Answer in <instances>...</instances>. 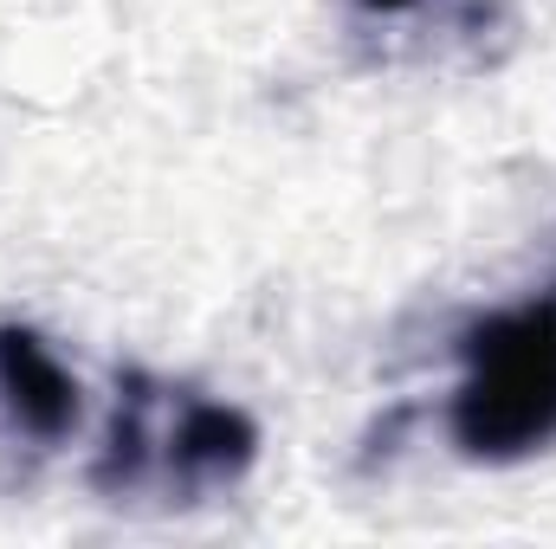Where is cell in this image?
I'll list each match as a JSON object with an SVG mask.
<instances>
[{
  "mask_svg": "<svg viewBox=\"0 0 556 549\" xmlns=\"http://www.w3.org/2000/svg\"><path fill=\"white\" fill-rule=\"evenodd\" d=\"M260 452V426L253 413L233 401H168L155 420V465L181 485V491H207V485H233Z\"/></svg>",
  "mask_w": 556,
  "mask_h": 549,
  "instance_id": "7a4b0ae2",
  "label": "cell"
},
{
  "mask_svg": "<svg viewBox=\"0 0 556 549\" xmlns=\"http://www.w3.org/2000/svg\"><path fill=\"white\" fill-rule=\"evenodd\" d=\"M0 408L26 439H65L78 426V382L52 343L26 323H0Z\"/></svg>",
  "mask_w": 556,
  "mask_h": 549,
  "instance_id": "3957f363",
  "label": "cell"
},
{
  "mask_svg": "<svg viewBox=\"0 0 556 549\" xmlns=\"http://www.w3.org/2000/svg\"><path fill=\"white\" fill-rule=\"evenodd\" d=\"M446 433L466 459L511 465L556 439V284L459 330Z\"/></svg>",
  "mask_w": 556,
  "mask_h": 549,
  "instance_id": "6da1fadb",
  "label": "cell"
}]
</instances>
